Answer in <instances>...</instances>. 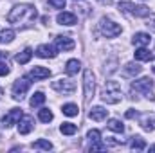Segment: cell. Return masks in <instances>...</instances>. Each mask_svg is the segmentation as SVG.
Returning <instances> with one entry per match:
<instances>
[{
    "instance_id": "obj_1",
    "label": "cell",
    "mask_w": 155,
    "mask_h": 153,
    "mask_svg": "<svg viewBox=\"0 0 155 153\" xmlns=\"http://www.w3.org/2000/svg\"><path fill=\"white\" fill-rule=\"evenodd\" d=\"M35 18H36V9L31 4H20V5L13 7L11 13L7 15V22L16 24V25L24 24V22H33Z\"/></svg>"
},
{
    "instance_id": "obj_2",
    "label": "cell",
    "mask_w": 155,
    "mask_h": 153,
    "mask_svg": "<svg viewBox=\"0 0 155 153\" xmlns=\"http://www.w3.org/2000/svg\"><path fill=\"white\" fill-rule=\"evenodd\" d=\"M121 86L117 81H107L105 83V88H103V94H101V99L108 105H116L121 101Z\"/></svg>"
},
{
    "instance_id": "obj_3",
    "label": "cell",
    "mask_w": 155,
    "mask_h": 153,
    "mask_svg": "<svg viewBox=\"0 0 155 153\" xmlns=\"http://www.w3.org/2000/svg\"><path fill=\"white\" fill-rule=\"evenodd\" d=\"M119 9L124 11V13H130L132 16H137V18H144L150 15V9L146 5H135L132 2H121L119 4Z\"/></svg>"
},
{
    "instance_id": "obj_4",
    "label": "cell",
    "mask_w": 155,
    "mask_h": 153,
    "mask_svg": "<svg viewBox=\"0 0 155 153\" xmlns=\"http://www.w3.org/2000/svg\"><path fill=\"white\" fill-rule=\"evenodd\" d=\"M99 29H101V33H103L107 38H114L117 34H121V25L116 24V22H112V20H107V18L101 20Z\"/></svg>"
},
{
    "instance_id": "obj_5",
    "label": "cell",
    "mask_w": 155,
    "mask_h": 153,
    "mask_svg": "<svg viewBox=\"0 0 155 153\" xmlns=\"http://www.w3.org/2000/svg\"><path fill=\"white\" fill-rule=\"evenodd\" d=\"M152 86H153L152 79H150V77H143V79H137V81H134V85H132V90H135V92H143V94H146L150 99H155L153 92H152Z\"/></svg>"
},
{
    "instance_id": "obj_6",
    "label": "cell",
    "mask_w": 155,
    "mask_h": 153,
    "mask_svg": "<svg viewBox=\"0 0 155 153\" xmlns=\"http://www.w3.org/2000/svg\"><path fill=\"white\" fill-rule=\"evenodd\" d=\"M29 85H31L29 76L22 77V79H16V81H15V85H13V97H15V99H22V97H24V94L29 90Z\"/></svg>"
},
{
    "instance_id": "obj_7",
    "label": "cell",
    "mask_w": 155,
    "mask_h": 153,
    "mask_svg": "<svg viewBox=\"0 0 155 153\" xmlns=\"http://www.w3.org/2000/svg\"><path fill=\"white\" fill-rule=\"evenodd\" d=\"M51 86H52L56 92H60V94H72V92L76 90V83L71 81V79H58V81H52Z\"/></svg>"
},
{
    "instance_id": "obj_8",
    "label": "cell",
    "mask_w": 155,
    "mask_h": 153,
    "mask_svg": "<svg viewBox=\"0 0 155 153\" xmlns=\"http://www.w3.org/2000/svg\"><path fill=\"white\" fill-rule=\"evenodd\" d=\"M83 85H85V99L88 101V99L94 96V88H96L92 70H85V74H83Z\"/></svg>"
},
{
    "instance_id": "obj_9",
    "label": "cell",
    "mask_w": 155,
    "mask_h": 153,
    "mask_svg": "<svg viewBox=\"0 0 155 153\" xmlns=\"http://www.w3.org/2000/svg\"><path fill=\"white\" fill-rule=\"evenodd\" d=\"M20 119H22V110H20V108H11L9 114L2 119V126H4V128H9V126L16 124Z\"/></svg>"
},
{
    "instance_id": "obj_10",
    "label": "cell",
    "mask_w": 155,
    "mask_h": 153,
    "mask_svg": "<svg viewBox=\"0 0 155 153\" xmlns=\"http://www.w3.org/2000/svg\"><path fill=\"white\" fill-rule=\"evenodd\" d=\"M54 47H56V50H72L76 47V43H74V40L69 38V36H56Z\"/></svg>"
},
{
    "instance_id": "obj_11",
    "label": "cell",
    "mask_w": 155,
    "mask_h": 153,
    "mask_svg": "<svg viewBox=\"0 0 155 153\" xmlns=\"http://www.w3.org/2000/svg\"><path fill=\"white\" fill-rule=\"evenodd\" d=\"M33 128H35V124H33V117H31V115H25L24 119L18 121V132H20L22 135H27Z\"/></svg>"
},
{
    "instance_id": "obj_12",
    "label": "cell",
    "mask_w": 155,
    "mask_h": 153,
    "mask_svg": "<svg viewBox=\"0 0 155 153\" xmlns=\"http://www.w3.org/2000/svg\"><path fill=\"white\" fill-rule=\"evenodd\" d=\"M27 76H29V79H45V77L51 76V70L45 67H35Z\"/></svg>"
},
{
    "instance_id": "obj_13",
    "label": "cell",
    "mask_w": 155,
    "mask_h": 153,
    "mask_svg": "<svg viewBox=\"0 0 155 153\" xmlns=\"http://www.w3.org/2000/svg\"><path fill=\"white\" fill-rule=\"evenodd\" d=\"M36 54L40 58H54L56 56V49L51 47V45H40L36 49Z\"/></svg>"
},
{
    "instance_id": "obj_14",
    "label": "cell",
    "mask_w": 155,
    "mask_h": 153,
    "mask_svg": "<svg viewBox=\"0 0 155 153\" xmlns=\"http://www.w3.org/2000/svg\"><path fill=\"white\" fill-rule=\"evenodd\" d=\"M56 20L61 25H74L76 24V15H72V13H60Z\"/></svg>"
},
{
    "instance_id": "obj_15",
    "label": "cell",
    "mask_w": 155,
    "mask_h": 153,
    "mask_svg": "<svg viewBox=\"0 0 155 153\" xmlns=\"http://www.w3.org/2000/svg\"><path fill=\"white\" fill-rule=\"evenodd\" d=\"M79 69H81L79 60H69V61H67V65H65V72H67L69 76L78 74V72H79Z\"/></svg>"
},
{
    "instance_id": "obj_16",
    "label": "cell",
    "mask_w": 155,
    "mask_h": 153,
    "mask_svg": "<svg viewBox=\"0 0 155 153\" xmlns=\"http://www.w3.org/2000/svg\"><path fill=\"white\" fill-rule=\"evenodd\" d=\"M88 117H90L92 121H105V119H107V110L101 108V106H96V108L90 110Z\"/></svg>"
},
{
    "instance_id": "obj_17",
    "label": "cell",
    "mask_w": 155,
    "mask_h": 153,
    "mask_svg": "<svg viewBox=\"0 0 155 153\" xmlns=\"http://www.w3.org/2000/svg\"><path fill=\"white\" fill-rule=\"evenodd\" d=\"M132 41H134V45H143V47H146V45L150 43V34H146V33H135Z\"/></svg>"
},
{
    "instance_id": "obj_18",
    "label": "cell",
    "mask_w": 155,
    "mask_h": 153,
    "mask_svg": "<svg viewBox=\"0 0 155 153\" xmlns=\"http://www.w3.org/2000/svg\"><path fill=\"white\" fill-rule=\"evenodd\" d=\"M153 56H152V52L146 49V47H141V49H137L135 50V60H139V61H150Z\"/></svg>"
},
{
    "instance_id": "obj_19",
    "label": "cell",
    "mask_w": 155,
    "mask_h": 153,
    "mask_svg": "<svg viewBox=\"0 0 155 153\" xmlns=\"http://www.w3.org/2000/svg\"><path fill=\"white\" fill-rule=\"evenodd\" d=\"M31 56H33V50L27 47V49H24L18 56H16V63H20V65H25L29 60H31Z\"/></svg>"
},
{
    "instance_id": "obj_20",
    "label": "cell",
    "mask_w": 155,
    "mask_h": 153,
    "mask_svg": "<svg viewBox=\"0 0 155 153\" xmlns=\"http://www.w3.org/2000/svg\"><path fill=\"white\" fill-rule=\"evenodd\" d=\"M130 148H132V150H137V151H141V150H144V148H146V142H144V139H141L139 135H135V137H132Z\"/></svg>"
},
{
    "instance_id": "obj_21",
    "label": "cell",
    "mask_w": 155,
    "mask_h": 153,
    "mask_svg": "<svg viewBox=\"0 0 155 153\" xmlns=\"http://www.w3.org/2000/svg\"><path fill=\"white\" fill-rule=\"evenodd\" d=\"M141 65H137V63H128L126 67H124V74L126 76H137V74H141Z\"/></svg>"
},
{
    "instance_id": "obj_22",
    "label": "cell",
    "mask_w": 155,
    "mask_h": 153,
    "mask_svg": "<svg viewBox=\"0 0 155 153\" xmlns=\"http://www.w3.org/2000/svg\"><path fill=\"white\" fill-rule=\"evenodd\" d=\"M60 130H61L63 135H74V133L78 132V126L76 124H72V122H63Z\"/></svg>"
},
{
    "instance_id": "obj_23",
    "label": "cell",
    "mask_w": 155,
    "mask_h": 153,
    "mask_svg": "<svg viewBox=\"0 0 155 153\" xmlns=\"http://www.w3.org/2000/svg\"><path fill=\"white\" fill-rule=\"evenodd\" d=\"M107 126H108L112 132H117V133H123V132H124V126H123V122H121V121H117V119H110Z\"/></svg>"
},
{
    "instance_id": "obj_24",
    "label": "cell",
    "mask_w": 155,
    "mask_h": 153,
    "mask_svg": "<svg viewBox=\"0 0 155 153\" xmlns=\"http://www.w3.org/2000/svg\"><path fill=\"white\" fill-rule=\"evenodd\" d=\"M13 38H15V31H11V29L0 31V43H9V41H13Z\"/></svg>"
},
{
    "instance_id": "obj_25",
    "label": "cell",
    "mask_w": 155,
    "mask_h": 153,
    "mask_svg": "<svg viewBox=\"0 0 155 153\" xmlns=\"http://www.w3.org/2000/svg\"><path fill=\"white\" fill-rule=\"evenodd\" d=\"M31 106H41L43 103H45V96H43V92H36L33 97H31Z\"/></svg>"
},
{
    "instance_id": "obj_26",
    "label": "cell",
    "mask_w": 155,
    "mask_h": 153,
    "mask_svg": "<svg viewBox=\"0 0 155 153\" xmlns=\"http://www.w3.org/2000/svg\"><path fill=\"white\" fill-rule=\"evenodd\" d=\"M61 112H63L65 115H69V117H74V115H78V105H72V103H69V105H63Z\"/></svg>"
},
{
    "instance_id": "obj_27",
    "label": "cell",
    "mask_w": 155,
    "mask_h": 153,
    "mask_svg": "<svg viewBox=\"0 0 155 153\" xmlns=\"http://www.w3.org/2000/svg\"><path fill=\"white\" fill-rule=\"evenodd\" d=\"M143 128L146 132H155V117H144L143 119Z\"/></svg>"
},
{
    "instance_id": "obj_28",
    "label": "cell",
    "mask_w": 155,
    "mask_h": 153,
    "mask_svg": "<svg viewBox=\"0 0 155 153\" xmlns=\"http://www.w3.org/2000/svg\"><path fill=\"white\" fill-rule=\"evenodd\" d=\"M38 117H40L41 122H51V121H52V112H51L49 108H41L40 114H38Z\"/></svg>"
},
{
    "instance_id": "obj_29",
    "label": "cell",
    "mask_w": 155,
    "mask_h": 153,
    "mask_svg": "<svg viewBox=\"0 0 155 153\" xmlns=\"http://www.w3.org/2000/svg\"><path fill=\"white\" fill-rule=\"evenodd\" d=\"M33 148H38V150H51L52 148V144L49 142V141H43V139H40V141H36V142H33Z\"/></svg>"
},
{
    "instance_id": "obj_30",
    "label": "cell",
    "mask_w": 155,
    "mask_h": 153,
    "mask_svg": "<svg viewBox=\"0 0 155 153\" xmlns=\"http://www.w3.org/2000/svg\"><path fill=\"white\" fill-rule=\"evenodd\" d=\"M87 137H88V141L90 142H96V141H101L99 137H101V133L97 132V130H90L88 133H87Z\"/></svg>"
},
{
    "instance_id": "obj_31",
    "label": "cell",
    "mask_w": 155,
    "mask_h": 153,
    "mask_svg": "<svg viewBox=\"0 0 155 153\" xmlns=\"http://www.w3.org/2000/svg\"><path fill=\"white\" fill-rule=\"evenodd\" d=\"M103 150H107V144H101L99 141L92 142V146H90V151H103Z\"/></svg>"
},
{
    "instance_id": "obj_32",
    "label": "cell",
    "mask_w": 155,
    "mask_h": 153,
    "mask_svg": "<svg viewBox=\"0 0 155 153\" xmlns=\"http://www.w3.org/2000/svg\"><path fill=\"white\" fill-rule=\"evenodd\" d=\"M49 4H51L54 9H63L65 4H67V0H49Z\"/></svg>"
},
{
    "instance_id": "obj_33",
    "label": "cell",
    "mask_w": 155,
    "mask_h": 153,
    "mask_svg": "<svg viewBox=\"0 0 155 153\" xmlns=\"http://www.w3.org/2000/svg\"><path fill=\"white\" fill-rule=\"evenodd\" d=\"M9 74V67L7 63H0V76H7Z\"/></svg>"
},
{
    "instance_id": "obj_34",
    "label": "cell",
    "mask_w": 155,
    "mask_h": 153,
    "mask_svg": "<svg viewBox=\"0 0 155 153\" xmlns=\"http://www.w3.org/2000/svg\"><path fill=\"white\" fill-rule=\"evenodd\" d=\"M126 117H128V119H134V117H137V112H134V110H128V112H126Z\"/></svg>"
},
{
    "instance_id": "obj_35",
    "label": "cell",
    "mask_w": 155,
    "mask_h": 153,
    "mask_svg": "<svg viewBox=\"0 0 155 153\" xmlns=\"http://www.w3.org/2000/svg\"><path fill=\"white\" fill-rule=\"evenodd\" d=\"M146 25H148V27H152V29H155V18H150Z\"/></svg>"
},
{
    "instance_id": "obj_36",
    "label": "cell",
    "mask_w": 155,
    "mask_h": 153,
    "mask_svg": "<svg viewBox=\"0 0 155 153\" xmlns=\"http://www.w3.org/2000/svg\"><path fill=\"white\" fill-rule=\"evenodd\" d=\"M0 60H7V52H0Z\"/></svg>"
},
{
    "instance_id": "obj_37",
    "label": "cell",
    "mask_w": 155,
    "mask_h": 153,
    "mask_svg": "<svg viewBox=\"0 0 155 153\" xmlns=\"http://www.w3.org/2000/svg\"><path fill=\"white\" fill-rule=\"evenodd\" d=\"M150 151H155V144L153 146H150Z\"/></svg>"
},
{
    "instance_id": "obj_38",
    "label": "cell",
    "mask_w": 155,
    "mask_h": 153,
    "mask_svg": "<svg viewBox=\"0 0 155 153\" xmlns=\"http://www.w3.org/2000/svg\"><path fill=\"white\" fill-rule=\"evenodd\" d=\"M153 74H155V67H153Z\"/></svg>"
}]
</instances>
